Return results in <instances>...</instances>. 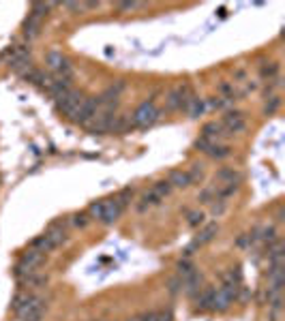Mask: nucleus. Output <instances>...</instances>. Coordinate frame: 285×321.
Masks as SVG:
<instances>
[{"label":"nucleus","instance_id":"1","mask_svg":"<svg viewBox=\"0 0 285 321\" xmlns=\"http://www.w3.org/2000/svg\"><path fill=\"white\" fill-rule=\"evenodd\" d=\"M159 120V109L155 107V103L152 101H146L141 103V105L135 109V113L131 116V124L137 129H146L150 124H155Z\"/></svg>","mask_w":285,"mask_h":321},{"label":"nucleus","instance_id":"2","mask_svg":"<svg viewBox=\"0 0 285 321\" xmlns=\"http://www.w3.org/2000/svg\"><path fill=\"white\" fill-rule=\"evenodd\" d=\"M43 310H45L43 300L37 298V296H28L24 300V304L19 306L15 313L22 317V321H41V317H43Z\"/></svg>","mask_w":285,"mask_h":321},{"label":"nucleus","instance_id":"3","mask_svg":"<svg viewBox=\"0 0 285 321\" xmlns=\"http://www.w3.org/2000/svg\"><path fill=\"white\" fill-rule=\"evenodd\" d=\"M99 107H101V101H99V97H90V99H84L81 101V105L77 107V111L73 113V120L75 124H88L95 120V116L99 113Z\"/></svg>","mask_w":285,"mask_h":321},{"label":"nucleus","instance_id":"4","mask_svg":"<svg viewBox=\"0 0 285 321\" xmlns=\"http://www.w3.org/2000/svg\"><path fill=\"white\" fill-rule=\"evenodd\" d=\"M45 62H47V67H49V69H52V71H56V73H58V77H67V79H71V75H73V69H71V62H69V60L63 56V51H56V49L47 51Z\"/></svg>","mask_w":285,"mask_h":321},{"label":"nucleus","instance_id":"5","mask_svg":"<svg viewBox=\"0 0 285 321\" xmlns=\"http://www.w3.org/2000/svg\"><path fill=\"white\" fill-rule=\"evenodd\" d=\"M191 95H189V88L187 86H176L167 92V109L172 111H180L187 107Z\"/></svg>","mask_w":285,"mask_h":321},{"label":"nucleus","instance_id":"6","mask_svg":"<svg viewBox=\"0 0 285 321\" xmlns=\"http://www.w3.org/2000/svg\"><path fill=\"white\" fill-rule=\"evenodd\" d=\"M81 101H84V97H81L77 90H71V92H67L63 99H58V109L63 111L65 116L73 118V113H75L77 107L81 105Z\"/></svg>","mask_w":285,"mask_h":321},{"label":"nucleus","instance_id":"7","mask_svg":"<svg viewBox=\"0 0 285 321\" xmlns=\"http://www.w3.org/2000/svg\"><path fill=\"white\" fill-rule=\"evenodd\" d=\"M221 127L225 133H230V135H234V133H242L244 127H247V120H244V116L240 111H227L225 116H223L221 120Z\"/></svg>","mask_w":285,"mask_h":321},{"label":"nucleus","instance_id":"8","mask_svg":"<svg viewBox=\"0 0 285 321\" xmlns=\"http://www.w3.org/2000/svg\"><path fill=\"white\" fill-rule=\"evenodd\" d=\"M122 210H125V206H122L116 197L103 199V219H101V223H103V225H114L120 219Z\"/></svg>","mask_w":285,"mask_h":321},{"label":"nucleus","instance_id":"9","mask_svg":"<svg viewBox=\"0 0 285 321\" xmlns=\"http://www.w3.org/2000/svg\"><path fill=\"white\" fill-rule=\"evenodd\" d=\"M215 180L221 182V184H232V186H238L242 182V173L234 167H221L217 173H215Z\"/></svg>","mask_w":285,"mask_h":321},{"label":"nucleus","instance_id":"10","mask_svg":"<svg viewBox=\"0 0 285 321\" xmlns=\"http://www.w3.org/2000/svg\"><path fill=\"white\" fill-rule=\"evenodd\" d=\"M47 92H49V95H52L56 101L63 99L67 92H71V79H67V77H56V79H52V81H49V86H47Z\"/></svg>","mask_w":285,"mask_h":321},{"label":"nucleus","instance_id":"11","mask_svg":"<svg viewBox=\"0 0 285 321\" xmlns=\"http://www.w3.org/2000/svg\"><path fill=\"white\" fill-rule=\"evenodd\" d=\"M45 236H47V240L52 242L56 248H58L60 244H65V242H67V229H65V225H63V223H54V225L45 231Z\"/></svg>","mask_w":285,"mask_h":321},{"label":"nucleus","instance_id":"12","mask_svg":"<svg viewBox=\"0 0 285 321\" xmlns=\"http://www.w3.org/2000/svg\"><path fill=\"white\" fill-rule=\"evenodd\" d=\"M202 137L208 139V141H212V143H219V139L223 137V127H221V122H208L206 127L202 129Z\"/></svg>","mask_w":285,"mask_h":321},{"label":"nucleus","instance_id":"13","mask_svg":"<svg viewBox=\"0 0 285 321\" xmlns=\"http://www.w3.org/2000/svg\"><path fill=\"white\" fill-rule=\"evenodd\" d=\"M217 231H219V227L215 225V223H210V225H206L204 229L200 231V236L195 238V246H204V244H208V242H212L215 240V236H217Z\"/></svg>","mask_w":285,"mask_h":321},{"label":"nucleus","instance_id":"14","mask_svg":"<svg viewBox=\"0 0 285 321\" xmlns=\"http://www.w3.org/2000/svg\"><path fill=\"white\" fill-rule=\"evenodd\" d=\"M167 182L174 186V189H187V186H191V180H189V176L187 171H180V169H174L169 173V178Z\"/></svg>","mask_w":285,"mask_h":321},{"label":"nucleus","instance_id":"15","mask_svg":"<svg viewBox=\"0 0 285 321\" xmlns=\"http://www.w3.org/2000/svg\"><path fill=\"white\" fill-rule=\"evenodd\" d=\"M163 199L159 197V195L155 193V191H146L144 195H141V199H139V206H137V210L139 212H144V210H148V208H152V206H159Z\"/></svg>","mask_w":285,"mask_h":321},{"label":"nucleus","instance_id":"16","mask_svg":"<svg viewBox=\"0 0 285 321\" xmlns=\"http://www.w3.org/2000/svg\"><path fill=\"white\" fill-rule=\"evenodd\" d=\"M39 28H41V19L35 15H28V19L24 22V37L26 39H35L39 35Z\"/></svg>","mask_w":285,"mask_h":321},{"label":"nucleus","instance_id":"17","mask_svg":"<svg viewBox=\"0 0 285 321\" xmlns=\"http://www.w3.org/2000/svg\"><path fill=\"white\" fill-rule=\"evenodd\" d=\"M212 296H215V287H206L197 296V308L200 310H210L212 308Z\"/></svg>","mask_w":285,"mask_h":321},{"label":"nucleus","instance_id":"18","mask_svg":"<svg viewBox=\"0 0 285 321\" xmlns=\"http://www.w3.org/2000/svg\"><path fill=\"white\" fill-rule=\"evenodd\" d=\"M185 111L189 113L191 118H200L202 113H204V101L200 97H191L189 103H187V107H185Z\"/></svg>","mask_w":285,"mask_h":321},{"label":"nucleus","instance_id":"19","mask_svg":"<svg viewBox=\"0 0 285 321\" xmlns=\"http://www.w3.org/2000/svg\"><path fill=\"white\" fill-rule=\"evenodd\" d=\"M30 248H35V251H39V253H43V255H45V253H52L56 246H54L52 242H49V240H47V236L43 234V236L35 238L33 244H30Z\"/></svg>","mask_w":285,"mask_h":321},{"label":"nucleus","instance_id":"20","mask_svg":"<svg viewBox=\"0 0 285 321\" xmlns=\"http://www.w3.org/2000/svg\"><path fill=\"white\" fill-rule=\"evenodd\" d=\"M131 127V118L125 116V113H120V116H114L111 120V127H109V133H122Z\"/></svg>","mask_w":285,"mask_h":321},{"label":"nucleus","instance_id":"21","mask_svg":"<svg viewBox=\"0 0 285 321\" xmlns=\"http://www.w3.org/2000/svg\"><path fill=\"white\" fill-rule=\"evenodd\" d=\"M206 154H208V157H212V159H225V157H230V154H232V148L230 146H221V143H210Z\"/></svg>","mask_w":285,"mask_h":321},{"label":"nucleus","instance_id":"22","mask_svg":"<svg viewBox=\"0 0 285 321\" xmlns=\"http://www.w3.org/2000/svg\"><path fill=\"white\" fill-rule=\"evenodd\" d=\"M152 191H155L161 199H165V197H169V195H172L174 186H172L167 180H159V182H155V186H152Z\"/></svg>","mask_w":285,"mask_h":321},{"label":"nucleus","instance_id":"23","mask_svg":"<svg viewBox=\"0 0 285 321\" xmlns=\"http://www.w3.org/2000/svg\"><path fill=\"white\" fill-rule=\"evenodd\" d=\"M187 176H189L191 184H200L202 178H204V165H202V163H193L191 169L187 171Z\"/></svg>","mask_w":285,"mask_h":321},{"label":"nucleus","instance_id":"24","mask_svg":"<svg viewBox=\"0 0 285 321\" xmlns=\"http://www.w3.org/2000/svg\"><path fill=\"white\" fill-rule=\"evenodd\" d=\"M88 216H90V221H99L103 219V199L101 201H93L88 206Z\"/></svg>","mask_w":285,"mask_h":321},{"label":"nucleus","instance_id":"25","mask_svg":"<svg viewBox=\"0 0 285 321\" xmlns=\"http://www.w3.org/2000/svg\"><path fill=\"white\" fill-rule=\"evenodd\" d=\"M24 283L30 285V287H41V285H45V283H47V276L37 274V272H30V274L24 276Z\"/></svg>","mask_w":285,"mask_h":321},{"label":"nucleus","instance_id":"26","mask_svg":"<svg viewBox=\"0 0 285 321\" xmlns=\"http://www.w3.org/2000/svg\"><path fill=\"white\" fill-rule=\"evenodd\" d=\"M54 5L52 3H35L33 5V11H30V15H35V17H43V15H47V11L52 9Z\"/></svg>","mask_w":285,"mask_h":321},{"label":"nucleus","instance_id":"27","mask_svg":"<svg viewBox=\"0 0 285 321\" xmlns=\"http://www.w3.org/2000/svg\"><path fill=\"white\" fill-rule=\"evenodd\" d=\"M71 223L75 227H79V229H84V227H88V223H90V216H88V212H75L71 216Z\"/></svg>","mask_w":285,"mask_h":321},{"label":"nucleus","instance_id":"28","mask_svg":"<svg viewBox=\"0 0 285 321\" xmlns=\"http://www.w3.org/2000/svg\"><path fill=\"white\" fill-rule=\"evenodd\" d=\"M197 199H200V203H212L217 199V191L210 189V186H208V189H202L200 195H197Z\"/></svg>","mask_w":285,"mask_h":321},{"label":"nucleus","instance_id":"29","mask_svg":"<svg viewBox=\"0 0 285 321\" xmlns=\"http://www.w3.org/2000/svg\"><path fill=\"white\" fill-rule=\"evenodd\" d=\"M193 272H195V268H193L191 261L185 259V261H180V264H178V276H180V278H187V276H191Z\"/></svg>","mask_w":285,"mask_h":321},{"label":"nucleus","instance_id":"30","mask_svg":"<svg viewBox=\"0 0 285 321\" xmlns=\"http://www.w3.org/2000/svg\"><path fill=\"white\" fill-rule=\"evenodd\" d=\"M262 240L268 242V246H270L272 242H277V229H274V227H266V229L262 231Z\"/></svg>","mask_w":285,"mask_h":321},{"label":"nucleus","instance_id":"31","mask_svg":"<svg viewBox=\"0 0 285 321\" xmlns=\"http://www.w3.org/2000/svg\"><path fill=\"white\" fill-rule=\"evenodd\" d=\"M279 105H281V99L279 97H270V101L266 103V107H264V113L270 116V113H274V111L279 109Z\"/></svg>","mask_w":285,"mask_h":321},{"label":"nucleus","instance_id":"32","mask_svg":"<svg viewBox=\"0 0 285 321\" xmlns=\"http://www.w3.org/2000/svg\"><path fill=\"white\" fill-rule=\"evenodd\" d=\"M204 212H189V219H187V223H189V227H197V225H202L204 223Z\"/></svg>","mask_w":285,"mask_h":321},{"label":"nucleus","instance_id":"33","mask_svg":"<svg viewBox=\"0 0 285 321\" xmlns=\"http://www.w3.org/2000/svg\"><path fill=\"white\" fill-rule=\"evenodd\" d=\"M277 65H274V62H268V65H264L262 67V77H274L277 75Z\"/></svg>","mask_w":285,"mask_h":321},{"label":"nucleus","instance_id":"34","mask_svg":"<svg viewBox=\"0 0 285 321\" xmlns=\"http://www.w3.org/2000/svg\"><path fill=\"white\" fill-rule=\"evenodd\" d=\"M215 201L217 203H212V214L219 216V214L225 212V201H223V199H215Z\"/></svg>","mask_w":285,"mask_h":321},{"label":"nucleus","instance_id":"35","mask_svg":"<svg viewBox=\"0 0 285 321\" xmlns=\"http://www.w3.org/2000/svg\"><path fill=\"white\" fill-rule=\"evenodd\" d=\"M63 7L69 9V11H79V13L84 11V5H79V3H65Z\"/></svg>","mask_w":285,"mask_h":321},{"label":"nucleus","instance_id":"36","mask_svg":"<svg viewBox=\"0 0 285 321\" xmlns=\"http://www.w3.org/2000/svg\"><path fill=\"white\" fill-rule=\"evenodd\" d=\"M157 321H174V317L169 310H161V313H157Z\"/></svg>","mask_w":285,"mask_h":321},{"label":"nucleus","instance_id":"37","mask_svg":"<svg viewBox=\"0 0 285 321\" xmlns=\"http://www.w3.org/2000/svg\"><path fill=\"white\" fill-rule=\"evenodd\" d=\"M139 7V3H118V9L120 11H131V9Z\"/></svg>","mask_w":285,"mask_h":321},{"label":"nucleus","instance_id":"38","mask_svg":"<svg viewBox=\"0 0 285 321\" xmlns=\"http://www.w3.org/2000/svg\"><path fill=\"white\" fill-rule=\"evenodd\" d=\"M139 321H157V313L152 310V313H144V315H139Z\"/></svg>","mask_w":285,"mask_h":321},{"label":"nucleus","instance_id":"39","mask_svg":"<svg viewBox=\"0 0 285 321\" xmlns=\"http://www.w3.org/2000/svg\"><path fill=\"white\" fill-rule=\"evenodd\" d=\"M127 321H139V317H131V319H127Z\"/></svg>","mask_w":285,"mask_h":321}]
</instances>
